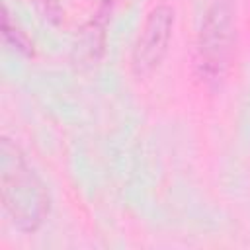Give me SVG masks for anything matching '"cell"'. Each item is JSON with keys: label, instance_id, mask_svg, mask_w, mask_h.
Masks as SVG:
<instances>
[{"label": "cell", "instance_id": "1", "mask_svg": "<svg viewBox=\"0 0 250 250\" xmlns=\"http://www.w3.org/2000/svg\"><path fill=\"white\" fill-rule=\"evenodd\" d=\"M0 191L12 223L23 230H37L49 215V193L39 176L27 166L21 150L8 137L0 148Z\"/></svg>", "mask_w": 250, "mask_h": 250}, {"label": "cell", "instance_id": "2", "mask_svg": "<svg viewBox=\"0 0 250 250\" xmlns=\"http://www.w3.org/2000/svg\"><path fill=\"white\" fill-rule=\"evenodd\" d=\"M234 41L232 0H213L197 39V70L209 84H219L227 72Z\"/></svg>", "mask_w": 250, "mask_h": 250}, {"label": "cell", "instance_id": "3", "mask_svg": "<svg viewBox=\"0 0 250 250\" xmlns=\"http://www.w3.org/2000/svg\"><path fill=\"white\" fill-rule=\"evenodd\" d=\"M172 27H174V10L170 6L160 4L150 10L133 47L131 66L135 76L145 78L158 68V64L166 55L172 37Z\"/></svg>", "mask_w": 250, "mask_h": 250}, {"label": "cell", "instance_id": "4", "mask_svg": "<svg viewBox=\"0 0 250 250\" xmlns=\"http://www.w3.org/2000/svg\"><path fill=\"white\" fill-rule=\"evenodd\" d=\"M2 31H4V37H6L18 51H21V53H25V55H31V43L25 39V35H23L20 29H16V27L10 25L8 14H4V18H2Z\"/></svg>", "mask_w": 250, "mask_h": 250}]
</instances>
